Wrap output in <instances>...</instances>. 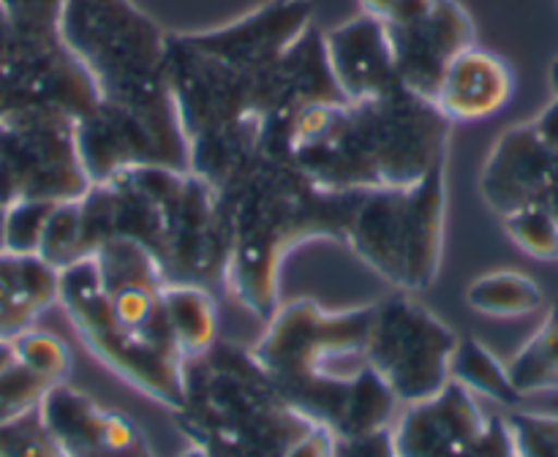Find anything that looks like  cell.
<instances>
[{
	"label": "cell",
	"mask_w": 558,
	"mask_h": 457,
	"mask_svg": "<svg viewBox=\"0 0 558 457\" xmlns=\"http://www.w3.org/2000/svg\"><path fill=\"white\" fill-rule=\"evenodd\" d=\"M374 305L325 310L294 299L267 319L251 348L283 400L336 441H357L392 424L398 397L368 365Z\"/></svg>",
	"instance_id": "1"
},
{
	"label": "cell",
	"mask_w": 558,
	"mask_h": 457,
	"mask_svg": "<svg viewBox=\"0 0 558 457\" xmlns=\"http://www.w3.org/2000/svg\"><path fill=\"white\" fill-rule=\"evenodd\" d=\"M452 123L434 101L398 90L371 101L311 103L272 150L332 194H371L417 185L450 150Z\"/></svg>",
	"instance_id": "2"
},
{
	"label": "cell",
	"mask_w": 558,
	"mask_h": 457,
	"mask_svg": "<svg viewBox=\"0 0 558 457\" xmlns=\"http://www.w3.org/2000/svg\"><path fill=\"white\" fill-rule=\"evenodd\" d=\"M216 194L229 245L223 281L259 319L278 310L281 261L308 239L347 243L363 199L319 188L292 156L267 147Z\"/></svg>",
	"instance_id": "3"
},
{
	"label": "cell",
	"mask_w": 558,
	"mask_h": 457,
	"mask_svg": "<svg viewBox=\"0 0 558 457\" xmlns=\"http://www.w3.org/2000/svg\"><path fill=\"white\" fill-rule=\"evenodd\" d=\"M80 210L87 256L107 239L123 237L150 250L167 283L223 281L229 245L218 194L189 169H123L93 183Z\"/></svg>",
	"instance_id": "4"
},
{
	"label": "cell",
	"mask_w": 558,
	"mask_h": 457,
	"mask_svg": "<svg viewBox=\"0 0 558 457\" xmlns=\"http://www.w3.org/2000/svg\"><path fill=\"white\" fill-rule=\"evenodd\" d=\"M60 36L101 101L145 120L189 166V139L167 82V33L158 22L131 0H65Z\"/></svg>",
	"instance_id": "5"
},
{
	"label": "cell",
	"mask_w": 558,
	"mask_h": 457,
	"mask_svg": "<svg viewBox=\"0 0 558 457\" xmlns=\"http://www.w3.org/2000/svg\"><path fill=\"white\" fill-rule=\"evenodd\" d=\"M185 403L174 417L191 444L223 457H287L314 422L294 411L251 348L213 343L183 362Z\"/></svg>",
	"instance_id": "6"
},
{
	"label": "cell",
	"mask_w": 558,
	"mask_h": 457,
	"mask_svg": "<svg viewBox=\"0 0 558 457\" xmlns=\"http://www.w3.org/2000/svg\"><path fill=\"white\" fill-rule=\"evenodd\" d=\"M447 161L417 185L363 194L347 245L398 292H423L436 281L445 250Z\"/></svg>",
	"instance_id": "7"
},
{
	"label": "cell",
	"mask_w": 558,
	"mask_h": 457,
	"mask_svg": "<svg viewBox=\"0 0 558 457\" xmlns=\"http://www.w3.org/2000/svg\"><path fill=\"white\" fill-rule=\"evenodd\" d=\"M58 305H63L76 335L93 357L169 411L178 413L183 408V362L158 351L114 319L93 256L60 270Z\"/></svg>",
	"instance_id": "8"
},
{
	"label": "cell",
	"mask_w": 558,
	"mask_h": 457,
	"mask_svg": "<svg viewBox=\"0 0 558 457\" xmlns=\"http://www.w3.org/2000/svg\"><path fill=\"white\" fill-rule=\"evenodd\" d=\"M76 120L54 112L0 114V205L74 201L90 190Z\"/></svg>",
	"instance_id": "9"
},
{
	"label": "cell",
	"mask_w": 558,
	"mask_h": 457,
	"mask_svg": "<svg viewBox=\"0 0 558 457\" xmlns=\"http://www.w3.org/2000/svg\"><path fill=\"white\" fill-rule=\"evenodd\" d=\"M458 335L414 294L398 292L374 305L365 357L392 395L417 403L450 384Z\"/></svg>",
	"instance_id": "10"
},
{
	"label": "cell",
	"mask_w": 558,
	"mask_h": 457,
	"mask_svg": "<svg viewBox=\"0 0 558 457\" xmlns=\"http://www.w3.org/2000/svg\"><path fill=\"white\" fill-rule=\"evenodd\" d=\"M390 44L403 87L434 101L452 60L474 47V22L458 0H360Z\"/></svg>",
	"instance_id": "11"
},
{
	"label": "cell",
	"mask_w": 558,
	"mask_h": 457,
	"mask_svg": "<svg viewBox=\"0 0 558 457\" xmlns=\"http://www.w3.org/2000/svg\"><path fill=\"white\" fill-rule=\"evenodd\" d=\"M488 422L477 397L450 379L436 395L407 403V411L390 424V444L396 457H466Z\"/></svg>",
	"instance_id": "12"
},
{
	"label": "cell",
	"mask_w": 558,
	"mask_h": 457,
	"mask_svg": "<svg viewBox=\"0 0 558 457\" xmlns=\"http://www.w3.org/2000/svg\"><path fill=\"white\" fill-rule=\"evenodd\" d=\"M41 413L65 457H153L136 424L65 381L44 395Z\"/></svg>",
	"instance_id": "13"
},
{
	"label": "cell",
	"mask_w": 558,
	"mask_h": 457,
	"mask_svg": "<svg viewBox=\"0 0 558 457\" xmlns=\"http://www.w3.org/2000/svg\"><path fill=\"white\" fill-rule=\"evenodd\" d=\"M325 52L332 79L347 101H371L407 90L392 63L385 30L374 16L357 14L327 30Z\"/></svg>",
	"instance_id": "14"
},
{
	"label": "cell",
	"mask_w": 558,
	"mask_h": 457,
	"mask_svg": "<svg viewBox=\"0 0 558 457\" xmlns=\"http://www.w3.org/2000/svg\"><path fill=\"white\" fill-rule=\"evenodd\" d=\"M558 156V147L548 145L537 134L534 123L515 125L505 131L501 139L490 147L480 174V194L496 215L526 207L537 199L550 166Z\"/></svg>",
	"instance_id": "15"
},
{
	"label": "cell",
	"mask_w": 558,
	"mask_h": 457,
	"mask_svg": "<svg viewBox=\"0 0 558 457\" xmlns=\"http://www.w3.org/2000/svg\"><path fill=\"white\" fill-rule=\"evenodd\" d=\"M515 90L512 71L499 54L483 47H469L450 63L434 103L452 125L485 120L507 107Z\"/></svg>",
	"instance_id": "16"
},
{
	"label": "cell",
	"mask_w": 558,
	"mask_h": 457,
	"mask_svg": "<svg viewBox=\"0 0 558 457\" xmlns=\"http://www.w3.org/2000/svg\"><path fill=\"white\" fill-rule=\"evenodd\" d=\"M60 270L38 254H0V337L11 341L31 330L58 302Z\"/></svg>",
	"instance_id": "17"
},
{
	"label": "cell",
	"mask_w": 558,
	"mask_h": 457,
	"mask_svg": "<svg viewBox=\"0 0 558 457\" xmlns=\"http://www.w3.org/2000/svg\"><path fill=\"white\" fill-rule=\"evenodd\" d=\"M163 313L172 330L180 359H194L210 351L216 343V299L207 286L194 283H167L163 286Z\"/></svg>",
	"instance_id": "18"
},
{
	"label": "cell",
	"mask_w": 558,
	"mask_h": 457,
	"mask_svg": "<svg viewBox=\"0 0 558 457\" xmlns=\"http://www.w3.org/2000/svg\"><path fill=\"white\" fill-rule=\"evenodd\" d=\"M466 302L472 305V310L490 319H518L543 308L545 294L537 281L523 272L496 270L472 281Z\"/></svg>",
	"instance_id": "19"
},
{
	"label": "cell",
	"mask_w": 558,
	"mask_h": 457,
	"mask_svg": "<svg viewBox=\"0 0 558 457\" xmlns=\"http://www.w3.org/2000/svg\"><path fill=\"white\" fill-rule=\"evenodd\" d=\"M450 379L466 386L472 395H483L488 400H496L499 406L515 408L523 400L505 365L477 337H458L456 354H452L450 362Z\"/></svg>",
	"instance_id": "20"
},
{
	"label": "cell",
	"mask_w": 558,
	"mask_h": 457,
	"mask_svg": "<svg viewBox=\"0 0 558 457\" xmlns=\"http://www.w3.org/2000/svg\"><path fill=\"white\" fill-rule=\"evenodd\" d=\"M507 373L523 397L558 386V302L548 310L532 341L507 365Z\"/></svg>",
	"instance_id": "21"
},
{
	"label": "cell",
	"mask_w": 558,
	"mask_h": 457,
	"mask_svg": "<svg viewBox=\"0 0 558 457\" xmlns=\"http://www.w3.org/2000/svg\"><path fill=\"white\" fill-rule=\"evenodd\" d=\"M38 256H41L47 264H52L54 270H65V267L87 259L85 245H82L80 199L54 205L52 215H49L47 221V228H44L41 245H38Z\"/></svg>",
	"instance_id": "22"
},
{
	"label": "cell",
	"mask_w": 558,
	"mask_h": 457,
	"mask_svg": "<svg viewBox=\"0 0 558 457\" xmlns=\"http://www.w3.org/2000/svg\"><path fill=\"white\" fill-rule=\"evenodd\" d=\"M501 223L523 254H529L532 259L558 261V223L548 210L537 205L518 207V210L501 215Z\"/></svg>",
	"instance_id": "23"
},
{
	"label": "cell",
	"mask_w": 558,
	"mask_h": 457,
	"mask_svg": "<svg viewBox=\"0 0 558 457\" xmlns=\"http://www.w3.org/2000/svg\"><path fill=\"white\" fill-rule=\"evenodd\" d=\"M0 457H65L41 408L0 424Z\"/></svg>",
	"instance_id": "24"
},
{
	"label": "cell",
	"mask_w": 558,
	"mask_h": 457,
	"mask_svg": "<svg viewBox=\"0 0 558 457\" xmlns=\"http://www.w3.org/2000/svg\"><path fill=\"white\" fill-rule=\"evenodd\" d=\"M52 386L54 381L36 373V370L27 368L14 357L9 368L0 370V424L41 406L44 395Z\"/></svg>",
	"instance_id": "25"
},
{
	"label": "cell",
	"mask_w": 558,
	"mask_h": 457,
	"mask_svg": "<svg viewBox=\"0 0 558 457\" xmlns=\"http://www.w3.org/2000/svg\"><path fill=\"white\" fill-rule=\"evenodd\" d=\"M11 346H14V357L20 359L22 365L33 368L36 373L47 375L54 384H60V381L65 379V373H69V348H65V343L60 341L58 335H52V332L31 326V330L11 337Z\"/></svg>",
	"instance_id": "26"
},
{
	"label": "cell",
	"mask_w": 558,
	"mask_h": 457,
	"mask_svg": "<svg viewBox=\"0 0 558 457\" xmlns=\"http://www.w3.org/2000/svg\"><path fill=\"white\" fill-rule=\"evenodd\" d=\"M52 210V201H16V205L5 207V250L9 254H38Z\"/></svg>",
	"instance_id": "27"
},
{
	"label": "cell",
	"mask_w": 558,
	"mask_h": 457,
	"mask_svg": "<svg viewBox=\"0 0 558 457\" xmlns=\"http://www.w3.org/2000/svg\"><path fill=\"white\" fill-rule=\"evenodd\" d=\"M518 457H558V417L550 413H512L507 419Z\"/></svg>",
	"instance_id": "28"
},
{
	"label": "cell",
	"mask_w": 558,
	"mask_h": 457,
	"mask_svg": "<svg viewBox=\"0 0 558 457\" xmlns=\"http://www.w3.org/2000/svg\"><path fill=\"white\" fill-rule=\"evenodd\" d=\"M466 457H518L515 441H512V430L507 419L490 417L488 430L483 439L474 444V449Z\"/></svg>",
	"instance_id": "29"
},
{
	"label": "cell",
	"mask_w": 558,
	"mask_h": 457,
	"mask_svg": "<svg viewBox=\"0 0 558 457\" xmlns=\"http://www.w3.org/2000/svg\"><path fill=\"white\" fill-rule=\"evenodd\" d=\"M287 457H336V435L327 428H314L287 452Z\"/></svg>",
	"instance_id": "30"
},
{
	"label": "cell",
	"mask_w": 558,
	"mask_h": 457,
	"mask_svg": "<svg viewBox=\"0 0 558 457\" xmlns=\"http://www.w3.org/2000/svg\"><path fill=\"white\" fill-rule=\"evenodd\" d=\"M532 205H537V207H543V210H548L550 215L556 218V223H558V156H556L554 166H550L548 177H545L543 188H539L537 199H534Z\"/></svg>",
	"instance_id": "31"
},
{
	"label": "cell",
	"mask_w": 558,
	"mask_h": 457,
	"mask_svg": "<svg viewBox=\"0 0 558 457\" xmlns=\"http://www.w3.org/2000/svg\"><path fill=\"white\" fill-rule=\"evenodd\" d=\"M11 47H14V25H11V16L5 11V5L0 3V69L9 60Z\"/></svg>",
	"instance_id": "32"
},
{
	"label": "cell",
	"mask_w": 558,
	"mask_h": 457,
	"mask_svg": "<svg viewBox=\"0 0 558 457\" xmlns=\"http://www.w3.org/2000/svg\"><path fill=\"white\" fill-rule=\"evenodd\" d=\"M11 362H14V346H11V341L0 337V370L9 368Z\"/></svg>",
	"instance_id": "33"
},
{
	"label": "cell",
	"mask_w": 558,
	"mask_h": 457,
	"mask_svg": "<svg viewBox=\"0 0 558 457\" xmlns=\"http://www.w3.org/2000/svg\"><path fill=\"white\" fill-rule=\"evenodd\" d=\"M5 250V207L0 205V254Z\"/></svg>",
	"instance_id": "34"
},
{
	"label": "cell",
	"mask_w": 558,
	"mask_h": 457,
	"mask_svg": "<svg viewBox=\"0 0 558 457\" xmlns=\"http://www.w3.org/2000/svg\"><path fill=\"white\" fill-rule=\"evenodd\" d=\"M550 82H554L556 87V96H558V60L554 63V69H550Z\"/></svg>",
	"instance_id": "35"
},
{
	"label": "cell",
	"mask_w": 558,
	"mask_h": 457,
	"mask_svg": "<svg viewBox=\"0 0 558 457\" xmlns=\"http://www.w3.org/2000/svg\"><path fill=\"white\" fill-rule=\"evenodd\" d=\"M207 455H210V457H223V455H216V452H207Z\"/></svg>",
	"instance_id": "36"
}]
</instances>
